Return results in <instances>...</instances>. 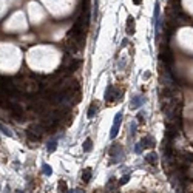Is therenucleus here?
I'll return each instance as SVG.
<instances>
[{
	"label": "nucleus",
	"instance_id": "obj_4",
	"mask_svg": "<svg viewBox=\"0 0 193 193\" xmlns=\"http://www.w3.org/2000/svg\"><path fill=\"white\" fill-rule=\"evenodd\" d=\"M110 156H111V162H119L124 159V150L121 145H118V144H114V145H111V148H110Z\"/></svg>",
	"mask_w": 193,
	"mask_h": 193
},
{
	"label": "nucleus",
	"instance_id": "obj_12",
	"mask_svg": "<svg viewBox=\"0 0 193 193\" xmlns=\"http://www.w3.org/2000/svg\"><path fill=\"white\" fill-rule=\"evenodd\" d=\"M70 190H68L67 187V182L65 181H59L57 182V193H68Z\"/></svg>",
	"mask_w": 193,
	"mask_h": 193
},
{
	"label": "nucleus",
	"instance_id": "obj_24",
	"mask_svg": "<svg viewBox=\"0 0 193 193\" xmlns=\"http://www.w3.org/2000/svg\"><path fill=\"white\" fill-rule=\"evenodd\" d=\"M68 193H74V192H73V190H70V192H68Z\"/></svg>",
	"mask_w": 193,
	"mask_h": 193
},
{
	"label": "nucleus",
	"instance_id": "obj_20",
	"mask_svg": "<svg viewBox=\"0 0 193 193\" xmlns=\"http://www.w3.org/2000/svg\"><path fill=\"white\" fill-rule=\"evenodd\" d=\"M144 118H145V113H139V114H137V119H139V124H142V122H145V119H144Z\"/></svg>",
	"mask_w": 193,
	"mask_h": 193
},
{
	"label": "nucleus",
	"instance_id": "obj_16",
	"mask_svg": "<svg viewBox=\"0 0 193 193\" xmlns=\"http://www.w3.org/2000/svg\"><path fill=\"white\" fill-rule=\"evenodd\" d=\"M0 130H2V132H3L5 134H8V136H12V133H11V130H9L8 127H5V125H2V124H0Z\"/></svg>",
	"mask_w": 193,
	"mask_h": 193
},
{
	"label": "nucleus",
	"instance_id": "obj_13",
	"mask_svg": "<svg viewBox=\"0 0 193 193\" xmlns=\"http://www.w3.org/2000/svg\"><path fill=\"white\" fill-rule=\"evenodd\" d=\"M82 148H84V151H85V153H88V151H91V148H93V141L90 139V137H87V139H85V142H84V147H82Z\"/></svg>",
	"mask_w": 193,
	"mask_h": 193
},
{
	"label": "nucleus",
	"instance_id": "obj_3",
	"mask_svg": "<svg viewBox=\"0 0 193 193\" xmlns=\"http://www.w3.org/2000/svg\"><path fill=\"white\" fill-rule=\"evenodd\" d=\"M159 59L164 62L165 65H170L171 62H173V56H171V51H170V48L165 45V43H162V46H161V51H159Z\"/></svg>",
	"mask_w": 193,
	"mask_h": 193
},
{
	"label": "nucleus",
	"instance_id": "obj_10",
	"mask_svg": "<svg viewBox=\"0 0 193 193\" xmlns=\"http://www.w3.org/2000/svg\"><path fill=\"white\" fill-rule=\"evenodd\" d=\"M127 34H130V36L134 34V19L132 16L127 19Z\"/></svg>",
	"mask_w": 193,
	"mask_h": 193
},
{
	"label": "nucleus",
	"instance_id": "obj_2",
	"mask_svg": "<svg viewBox=\"0 0 193 193\" xmlns=\"http://www.w3.org/2000/svg\"><path fill=\"white\" fill-rule=\"evenodd\" d=\"M122 99V94L121 91H118L113 85H108L107 90H105V102L111 104V102H116V100H121Z\"/></svg>",
	"mask_w": 193,
	"mask_h": 193
},
{
	"label": "nucleus",
	"instance_id": "obj_7",
	"mask_svg": "<svg viewBox=\"0 0 193 193\" xmlns=\"http://www.w3.org/2000/svg\"><path fill=\"white\" fill-rule=\"evenodd\" d=\"M139 144H141L144 148H151L156 142H155V139H153L151 136H145V137H142V141H141Z\"/></svg>",
	"mask_w": 193,
	"mask_h": 193
},
{
	"label": "nucleus",
	"instance_id": "obj_1",
	"mask_svg": "<svg viewBox=\"0 0 193 193\" xmlns=\"http://www.w3.org/2000/svg\"><path fill=\"white\" fill-rule=\"evenodd\" d=\"M45 125L43 124H33V125L28 128V132H26V136H28V139L33 141V142H39L42 141V136L45 133Z\"/></svg>",
	"mask_w": 193,
	"mask_h": 193
},
{
	"label": "nucleus",
	"instance_id": "obj_9",
	"mask_svg": "<svg viewBox=\"0 0 193 193\" xmlns=\"http://www.w3.org/2000/svg\"><path fill=\"white\" fill-rule=\"evenodd\" d=\"M145 161L151 165V167H156V164H158V155L151 151V153H148V155L145 156Z\"/></svg>",
	"mask_w": 193,
	"mask_h": 193
},
{
	"label": "nucleus",
	"instance_id": "obj_6",
	"mask_svg": "<svg viewBox=\"0 0 193 193\" xmlns=\"http://www.w3.org/2000/svg\"><path fill=\"white\" fill-rule=\"evenodd\" d=\"M144 102H145V98L141 94H136L132 98V100H130V108H139L144 105Z\"/></svg>",
	"mask_w": 193,
	"mask_h": 193
},
{
	"label": "nucleus",
	"instance_id": "obj_17",
	"mask_svg": "<svg viewBox=\"0 0 193 193\" xmlns=\"http://www.w3.org/2000/svg\"><path fill=\"white\" fill-rule=\"evenodd\" d=\"M114 184H116V179H110L108 181V184H107V190H113V187H114Z\"/></svg>",
	"mask_w": 193,
	"mask_h": 193
},
{
	"label": "nucleus",
	"instance_id": "obj_8",
	"mask_svg": "<svg viewBox=\"0 0 193 193\" xmlns=\"http://www.w3.org/2000/svg\"><path fill=\"white\" fill-rule=\"evenodd\" d=\"M98 111H99V104L98 102H91V105H90V108H88V118L90 119H93L96 114H98Z\"/></svg>",
	"mask_w": 193,
	"mask_h": 193
},
{
	"label": "nucleus",
	"instance_id": "obj_23",
	"mask_svg": "<svg viewBox=\"0 0 193 193\" xmlns=\"http://www.w3.org/2000/svg\"><path fill=\"white\" fill-rule=\"evenodd\" d=\"M127 43H128V40H127V39H125V40H122V48H124V46H125Z\"/></svg>",
	"mask_w": 193,
	"mask_h": 193
},
{
	"label": "nucleus",
	"instance_id": "obj_11",
	"mask_svg": "<svg viewBox=\"0 0 193 193\" xmlns=\"http://www.w3.org/2000/svg\"><path fill=\"white\" fill-rule=\"evenodd\" d=\"M91 176H93V170L91 168H85L82 171V181L84 182H90L91 181Z\"/></svg>",
	"mask_w": 193,
	"mask_h": 193
},
{
	"label": "nucleus",
	"instance_id": "obj_5",
	"mask_svg": "<svg viewBox=\"0 0 193 193\" xmlns=\"http://www.w3.org/2000/svg\"><path fill=\"white\" fill-rule=\"evenodd\" d=\"M121 122H122V113L119 111L118 114L114 116V121H113V127H111V132H110V137L114 139L119 133V127H121Z\"/></svg>",
	"mask_w": 193,
	"mask_h": 193
},
{
	"label": "nucleus",
	"instance_id": "obj_15",
	"mask_svg": "<svg viewBox=\"0 0 193 193\" xmlns=\"http://www.w3.org/2000/svg\"><path fill=\"white\" fill-rule=\"evenodd\" d=\"M42 171H43V173H45L46 176H51V173H53V171H51V167H50V165H48V164H43Z\"/></svg>",
	"mask_w": 193,
	"mask_h": 193
},
{
	"label": "nucleus",
	"instance_id": "obj_22",
	"mask_svg": "<svg viewBox=\"0 0 193 193\" xmlns=\"http://www.w3.org/2000/svg\"><path fill=\"white\" fill-rule=\"evenodd\" d=\"M141 2H142V0H133L134 5H141Z\"/></svg>",
	"mask_w": 193,
	"mask_h": 193
},
{
	"label": "nucleus",
	"instance_id": "obj_14",
	"mask_svg": "<svg viewBox=\"0 0 193 193\" xmlns=\"http://www.w3.org/2000/svg\"><path fill=\"white\" fill-rule=\"evenodd\" d=\"M56 147H57V139H51V141H48V144H46V150L48 151H53L56 150Z\"/></svg>",
	"mask_w": 193,
	"mask_h": 193
},
{
	"label": "nucleus",
	"instance_id": "obj_21",
	"mask_svg": "<svg viewBox=\"0 0 193 193\" xmlns=\"http://www.w3.org/2000/svg\"><path fill=\"white\" fill-rule=\"evenodd\" d=\"M134 151H136V153H141V151H142V145H141V144H136Z\"/></svg>",
	"mask_w": 193,
	"mask_h": 193
},
{
	"label": "nucleus",
	"instance_id": "obj_19",
	"mask_svg": "<svg viewBox=\"0 0 193 193\" xmlns=\"http://www.w3.org/2000/svg\"><path fill=\"white\" fill-rule=\"evenodd\" d=\"M136 133V122L130 124V134H134Z\"/></svg>",
	"mask_w": 193,
	"mask_h": 193
},
{
	"label": "nucleus",
	"instance_id": "obj_18",
	"mask_svg": "<svg viewBox=\"0 0 193 193\" xmlns=\"http://www.w3.org/2000/svg\"><path fill=\"white\" fill-rule=\"evenodd\" d=\"M128 179H130V175H125L124 178L119 179V182H118V184H119V185H124V184H127V182H128Z\"/></svg>",
	"mask_w": 193,
	"mask_h": 193
}]
</instances>
